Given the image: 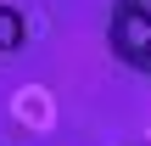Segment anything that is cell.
Here are the masks:
<instances>
[{"instance_id": "6da1fadb", "label": "cell", "mask_w": 151, "mask_h": 146, "mask_svg": "<svg viewBox=\"0 0 151 146\" xmlns=\"http://www.w3.org/2000/svg\"><path fill=\"white\" fill-rule=\"evenodd\" d=\"M106 51H112L129 73H146L151 79V0H112Z\"/></svg>"}, {"instance_id": "7a4b0ae2", "label": "cell", "mask_w": 151, "mask_h": 146, "mask_svg": "<svg viewBox=\"0 0 151 146\" xmlns=\"http://www.w3.org/2000/svg\"><path fill=\"white\" fill-rule=\"evenodd\" d=\"M22 45H28V17L17 6H0V56H11Z\"/></svg>"}]
</instances>
